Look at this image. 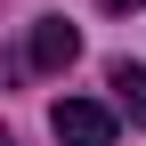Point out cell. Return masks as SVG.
<instances>
[{
    "instance_id": "1",
    "label": "cell",
    "mask_w": 146,
    "mask_h": 146,
    "mask_svg": "<svg viewBox=\"0 0 146 146\" xmlns=\"http://www.w3.org/2000/svg\"><path fill=\"white\" fill-rule=\"evenodd\" d=\"M49 130H57V146H114V106H98V98H57Z\"/></svg>"
},
{
    "instance_id": "2",
    "label": "cell",
    "mask_w": 146,
    "mask_h": 146,
    "mask_svg": "<svg viewBox=\"0 0 146 146\" xmlns=\"http://www.w3.org/2000/svg\"><path fill=\"white\" fill-rule=\"evenodd\" d=\"M73 57H81V33H73L65 16H41L33 41H25V65H33V73H65Z\"/></svg>"
},
{
    "instance_id": "3",
    "label": "cell",
    "mask_w": 146,
    "mask_h": 146,
    "mask_svg": "<svg viewBox=\"0 0 146 146\" xmlns=\"http://www.w3.org/2000/svg\"><path fill=\"white\" fill-rule=\"evenodd\" d=\"M106 89H114V106H122V114L146 130V65H130V57H122L114 73H106Z\"/></svg>"
},
{
    "instance_id": "4",
    "label": "cell",
    "mask_w": 146,
    "mask_h": 146,
    "mask_svg": "<svg viewBox=\"0 0 146 146\" xmlns=\"http://www.w3.org/2000/svg\"><path fill=\"white\" fill-rule=\"evenodd\" d=\"M98 8H114V16H130V8H146V0H98Z\"/></svg>"
}]
</instances>
